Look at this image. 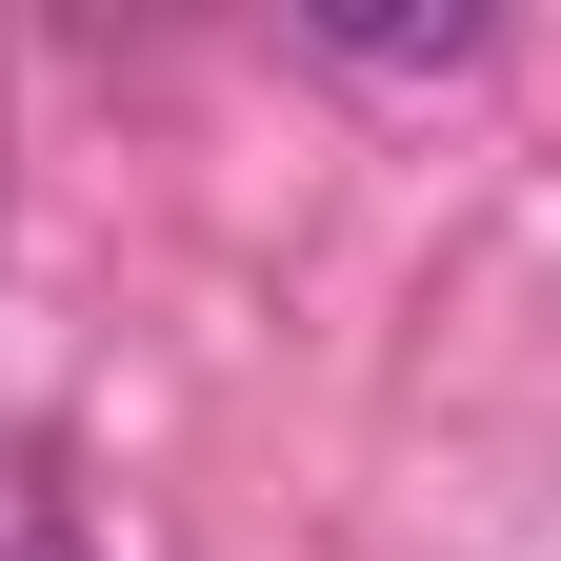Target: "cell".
I'll return each mask as SVG.
<instances>
[{"mask_svg": "<svg viewBox=\"0 0 561 561\" xmlns=\"http://www.w3.org/2000/svg\"><path fill=\"white\" fill-rule=\"evenodd\" d=\"M301 41L362 60V81H461V60H481V0H321Z\"/></svg>", "mask_w": 561, "mask_h": 561, "instance_id": "cell-1", "label": "cell"}, {"mask_svg": "<svg viewBox=\"0 0 561 561\" xmlns=\"http://www.w3.org/2000/svg\"><path fill=\"white\" fill-rule=\"evenodd\" d=\"M0 561H101V541H81V522H60V502H41V481H0Z\"/></svg>", "mask_w": 561, "mask_h": 561, "instance_id": "cell-2", "label": "cell"}]
</instances>
